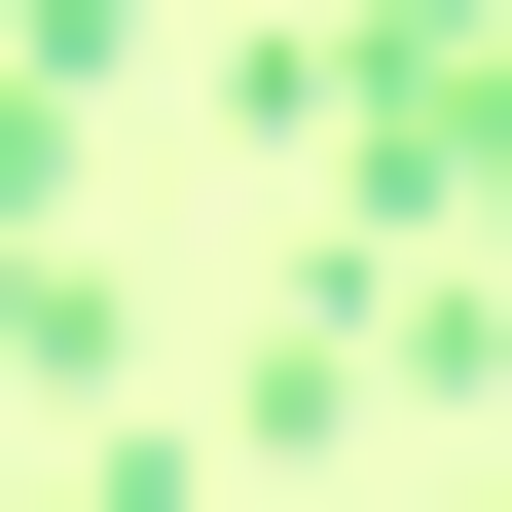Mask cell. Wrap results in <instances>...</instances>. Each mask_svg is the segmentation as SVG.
I'll use <instances>...</instances> for the list:
<instances>
[{"label": "cell", "mask_w": 512, "mask_h": 512, "mask_svg": "<svg viewBox=\"0 0 512 512\" xmlns=\"http://www.w3.org/2000/svg\"><path fill=\"white\" fill-rule=\"evenodd\" d=\"M110 37H147V0H0V74H37V110H110Z\"/></svg>", "instance_id": "cell-2"}, {"label": "cell", "mask_w": 512, "mask_h": 512, "mask_svg": "<svg viewBox=\"0 0 512 512\" xmlns=\"http://www.w3.org/2000/svg\"><path fill=\"white\" fill-rule=\"evenodd\" d=\"M0 403H110V293H74V220H0Z\"/></svg>", "instance_id": "cell-1"}, {"label": "cell", "mask_w": 512, "mask_h": 512, "mask_svg": "<svg viewBox=\"0 0 512 512\" xmlns=\"http://www.w3.org/2000/svg\"><path fill=\"white\" fill-rule=\"evenodd\" d=\"M439 256H476V293H512V110H476V147H439Z\"/></svg>", "instance_id": "cell-3"}, {"label": "cell", "mask_w": 512, "mask_h": 512, "mask_svg": "<svg viewBox=\"0 0 512 512\" xmlns=\"http://www.w3.org/2000/svg\"><path fill=\"white\" fill-rule=\"evenodd\" d=\"M37 512H220V476H183V439H74V476H37Z\"/></svg>", "instance_id": "cell-4"}]
</instances>
